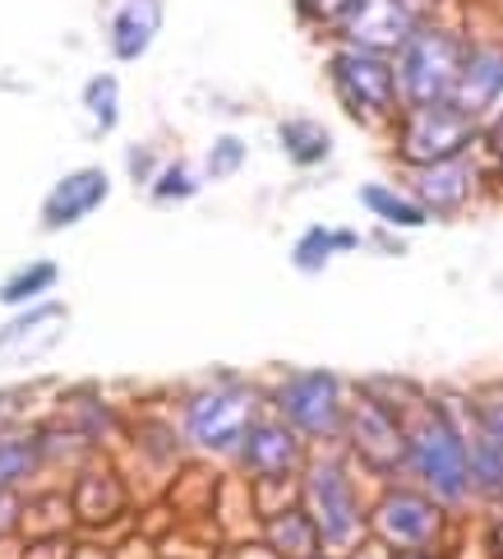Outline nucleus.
Listing matches in <instances>:
<instances>
[{"label":"nucleus","instance_id":"obj_1","mask_svg":"<svg viewBox=\"0 0 503 559\" xmlns=\"http://www.w3.org/2000/svg\"><path fill=\"white\" fill-rule=\"evenodd\" d=\"M467 51L453 33H439V28H416L402 47V61H397V88L411 107H434V103H448L453 88H457V74Z\"/></svg>","mask_w":503,"mask_h":559},{"label":"nucleus","instance_id":"obj_2","mask_svg":"<svg viewBox=\"0 0 503 559\" xmlns=\"http://www.w3.org/2000/svg\"><path fill=\"white\" fill-rule=\"evenodd\" d=\"M407 457L416 463V472L426 476V486L439 499H462L471 486V449L467 439L457 435V426L448 421V412H426L420 426L407 435Z\"/></svg>","mask_w":503,"mask_h":559},{"label":"nucleus","instance_id":"obj_3","mask_svg":"<svg viewBox=\"0 0 503 559\" xmlns=\"http://www.w3.org/2000/svg\"><path fill=\"white\" fill-rule=\"evenodd\" d=\"M476 139V116L467 107H457L453 97L434 107H416L402 126V157L411 167H439L457 163V153Z\"/></svg>","mask_w":503,"mask_h":559},{"label":"nucleus","instance_id":"obj_4","mask_svg":"<svg viewBox=\"0 0 503 559\" xmlns=\"http://www.w3.org/2000/svg\"><path fill=\"white\" fill-rule=\"evenodd\" d=\"M185 430L194 444H204V449H217V453H227V449H240L245 444V435L254 430L250 426V393L245 389H208V393H199L190 412H185Z\"/></svg>","mask_w":503,"mask_h":559},{"label":"nucleus","instance_id":"obj_5","mask_svg":"<svg viewBox=\"0 0 503 559\" xmlns=\"http://www.w3.org/2000/svg\"><path fill=\"white\" fill-rule=\"evenodd\" d=\"M333 79H337V93L342 103H347L360 121H374V116H384L397 97V74L388 70L384 56L374 51H342L333 61Z\"/></svg>","mask_w":503,"mask_h":559},{"label":"nucleus","instance_id":"obj_6","mask_svg":"<svg viewBox=\"0 0 503 559\" xmlns=\"http://www.w3.org/2000/svg\"><path fill=\"white\" fill-rule=\"evenodd\" d=\"M277 407L282 416L306 430V435H333L342 426V384L328 370H310V374H291L277 389Z\"/></svg>","mask_w":503,"mask_h":559},{"label":"nucleus","instance_id":"obj_7","mask_svg":"<svg viewBox=\"0 0 503 559\" xmlns=\"http://www.w3.org/2000/svg\"><path fill=\"white\" fill-rule=\"evenodd\" d=\"M310 518L319 527V542L328 546H351L360 536V509L347 486V472L337 463H314L310 467Z\"/></svg>","mask_w":503,"mask_h":559},{"label":"nucleus","instance_id":"obj_8","mask_svg":"<svg viewBox=\"0 0 503 559\" xmlns=\"http://www.w3.org/2000/svg\"><path fill=\"white\" fill-rule=\"evenodd\" d=\"M342 28H347L356 51H402L416 33V5L411 0H356Z\"/></svg>","mask_w":503,"mask_h":559},{"label":"nucleus","instance_id":"obj_9","mask_svg":"<svg viewBox=\"0 0 503 559\" xmlns=\"http://www.w3.org/2000/svg\"><path fill=\"white\" fill-rule=\"evenodd\" d=\"M347 430H351V444L360 449L370 467H397L407 457V435L393 421L388 407L379 403H360L351 416H347Z\"/></svg>","mask_w":503,"mask_h":559},{"label":"nucleus","instance_id":"obj_10","mask_svg":"<svg viewBox=\"0 0 503 559\" xmlns=\"http://www.w3.org/2000/svg\"><path fill=\"white\" fill-rule=\"evenodd\" d=\"M65 319H70V310L60 301H47L28 314H19L14 324L0 329V361H33V356H43L60 337V329H65Z\"/></svg>","mask_w":503,"mask_h":559},{"label":"nucleus","instance_id":"obj_11","mask_svg":"<svg viewBox=\"0 0 503 559\" xmlns=\"http://www.w3.org/2000/svg\"><path fill=\"white\" fill-rule=\"evenodd\" d=\"M107 199V171H97V167H84V171H70L65 181H56V190L47 194V204H43V223L51 231L60 227H74L79 217H88L97 204Z\"/></svg>","mask_w":503,"mask_h":559},{"label":"nucleus","instance_id":"obj_12","mask_svg":"<svg viewBox=\"0 0 503 559\" xmlns=\"http://www.w3.org/2000/svg\"><path fill=\"white\" fill-rule=\"evenodd\" d=\"M379 532L388 536V542H397V546H426L430 536L439 532V509L430 504V499H420V495H411V490H397V495H388L384 504H379Z\"/></svg>","mask_w":503,"mask_h":559},{"label":"nucleus","instance_id":"obj_13","mask_svg":"<svg viewBox=\"0 0 503 559\" xmlns=\"http://www.w3.org/2000/svg\"><path fill=\"white\" fill-rule=\"evenodd\" d=\"M494 97H503V51L499 47H476V51H467V61H462L453 103L476 116V111H490Z\"/></svg>","mask_w":503,"mask_h":559},{"label":"nucleus","instance_id":"obj_14","mask_svg":"<svg viewBox=\"0 0 503 559\" xmlns=\"http://www.w3.org/2000/svg\"><path fill=\"white\" fill-rule=\"evenodd\" d=\"M163 28V0H125L111 19V51L120 61H139Z\"/></svg>","mask_w":503,"mask_h":559},{"label":"nucleus","instance_id":"obj_15","mask_svg":"<svg viewBox=\"0 0 503 559\" xmlns=\"http://www.w3.org/2000/svg\"><path fill=\"white\" fill-rule=\"evenodd\" d=\"M245 463H250V472H259V476H287L291 467H296V435L287 430V426H273V421H264V426H254L250 435H245Z\"/></svg>","mask_w":503,"mask_h":559},{"label":"nucleus","instance_id":"obj_16","mask_svg":"<svg viewBox=\"0 0 503 559\" xmlns=\"http://www.w3.org/2000/svg\"><path fill=\"white\" fill-rule=\"evenodd\" d=\"M467 190H471V171H467V163H439V167H420V181H416V204L420 209H434V213H448V209H457L462 199H467Z\"/></svg>","mask_w":503,"mask_h":559},{"label":"nucleus","instance_id":"obj_17","mask_svg":"<svg viewBox=\"0 0 503 559\" xmlns=\"http://www.w3.org/2000/svg\"><path fill=\"white\" fill-rule=\"evenodd\" d=\"M282 148H287V157L296 167H319L333 153V139L319 121H306V116H300V121H282Z\"/></svg>","mask_w":503,"mask_h":559},{"label":"nucleus","instance_id":"obj_18","mask_svg":"<svg viewBox=\"0 0 503 559\" xmlns=\"http://www.w3.org/2000/svg\"><path fill=\"white\" fill-rule=\"evenodd\" d=\"M360 204H366L374 217H384L388 227H426V209H420L416 199L388 190V186H366L360 190Z\"/></svg>","mask_w":503,"mask_h":559},{"label":"nucleus","instance_id":"obj_19","mask_svg":"<svg viewBox=\"0 0 503 559\" xmlns=\"http://www.w3.org/2000/svg\"><path fill=\"white\" fill-rule=\"evenodd\" d=\"M471 481L480 490H503V435L480 421L471 439Z\"/></svg>","mask_w":503,"mask_h":559},{"label":"nucleus","instance_id":"obj_20","mask_svg":"<svg viewBox=\"0 0 503 559\" xmlns=\"http://www.w3.org/2000/svg\"><path fill=\"white\" fill-rule=\"evenodd\" d=\"M356 246V236L351 231H328V227H310L306 236L296 241V269H306V273H319L328 264V254L333 250H351Z\"/></svg>","mask_w":503,"mask_h":559},{"label":"nucleus","instance_id":"obj_21","mask_svg":"<svg viewBox=\"0 0 503 559\" xmlns=\"http://www.w3.org/2000/svg\"><path fill=\"white\" fill-rule=\"evenodd\" d=\"M268 536H273V546L287 559H310V550L319 542V527H314L310 513H287V518H277Z\"/></svg>","mask_w":503,"mask_h":559},{"label":"nucleus","instance_id":"obj_22","mask_svg":"<svg viewBox=\"0 0 503 559\" xmlns=\"http://www.w3.org/2000/svg\"><path fill=\"white\" fill-rule=\"evenodd\" d=\"M51 283H56V264H51V259H37V264L19 269L14 277L0 283V301H5V306H24V301H33V296H43Z\"/></svg>","mask_w":503,"mask_h":559},{"label":"nucleus","instance_id":"obj_23","mask_svg":"<svg viewBox=\"0 0 503 559\" xmlns=\"http://www.w3.org/2000/svg\"><path fill=\"white\" fill-rule=\"evenodd\" d=\"M84 103H88V111L97 116V134H107V130L116 126V111H120V88H116V79L93 74L88 88H84Z\"/></svg>","mask_w":503,"mask_h":559},{"label":"nucleus","instance_id":"obj_24","mask_svg":"<svg viewBox=\"0 0 503 559\" xmlns=\"http://www.w3.org/2000/svg\"><path fill=\"white\" fill-rule=\"evenodd\" d=\"M33 444H28V439H0V490H5V486H14L19 481V476H24L28 467H33Z\"/></svg>","mask_w":503,"mask_h":559},{"label":"nucleus","instance_id":"obj_25","mask_svg":"<svg viewBox=\"0 0 503 559\" xmlns=\"http://www.w3.org/2000/svg\"><path fill=\"white\" fill-rule=\"evenodd\" d=\"M190 194H194V176L180 167V163L167 167V171L153 181V199H167V204H171V199H190Z\"/></svg>","mask_w":503,"mask_h":559},{"label":"nucleus","instance_id":"obj_26","mask_svg":"<svg viewBox=\"0 0 503 559\" xmlns=\"http://www.w3.org/2000/svg\"><path fill=\"white\" fill-rule=\"evenodd\" d=\"M240 163H245V144H240L236 134L217 139V144H213V163H208V171H213V176H231Z\"/></svg>","mask_w":503,"mask_h":559},{"label":"nucleus","instance_id":"obj_27","mask_svg":"<svg viewBox=\"0 0 503 559\" xmlns=\"http://www.w3.org/2000/svg\"><path fill=\"white\" fill-rule=\"evenodd\" d=\"M351 10H356V0H300V14L319 19V24H333V19H342V24H347Z\"/></svg>","mask_w":503,"mask_h":559},{"label":"nucleus","instance_id":"obj_28","mask_svg":"<svg viewBox=\"0 0 503 559\" xmlns=\"http://www.w3.org/2000/svg\"><path fill=\"white\" fill-rule=\"evenodd\" d=\"M490 148L503 157V116H494V126H490Z\"/></svg>","mask_w":503,"mask_h":559},{"label":"nucleus","instance_id":"obj_29","mask_svg":"<svg viewBox=\"0 0 503 559\" xmlns=\"http://www.w3.org/2000/svg\"><path fill=\"white\" fill-rule=\"evenodd\" d=\"M402 559H434V555H420V550H416V555H402Z\"/></svg>","mask_w":503,"mask_h":559},{"label":"nucleus","instance_id":"obj_30","mask_svg":"<svg viewBox=\"0 0 503 559\" xmlns=\"http://www.w3.org/2000/svg\"><path fill=\"white\" fill-rule=\"evenodd\" d=\"M310 559H314V555H310Z\"/></svg>","mask_w":503,"mask_h":559}]
</instances>
